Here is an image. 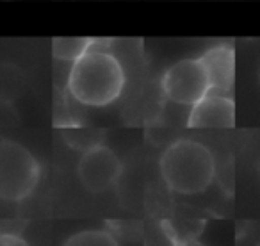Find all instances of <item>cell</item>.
Wrapping results in <instances>:
<instances>
[{
  "label": "cell",
  "instance_id": "6da1fadb",
  "mask_svg": "<svg viewBox=\"0 0 260 246\" xmlns=\"http://www.w3.org/2000/svg\"><path fill=\"white\" fill-rule=\"evenodd\" d=\"M125 68L111 52L100 50L94 45L77 61L66 80V91L77 104L87 107H105L121 97L125 89Z\"/></svg>",
  "mask_w": 260,
  "mask_h": 246
},
{
  "label": "cell",
  "instance_id": "7a4b0ae2",
  "mask_svg": "<svg viewBox=\"0 0 260 246\" xmlns=\"http://www.w3.org/2000/svg\"><path fill=\"white\" fill-rule=\"evenodd\" d=\"M164 184L178 195H198L210 188L216 177V161L205 145L194 139H177L159 159Z\"/></svg>",
  "mask_w": 260,
  "mask_h": 246
},
{
  "label": "cell",
  "instance_id": "3957f363",
  "mask_svg": "<svg viewBox=\"0 0 260 246\" xmlns=\"http://www.w3.org/2000/svg\"><path fill=\"white\" fill-rule=\"evenodd\" d=\"M41 166L34 153L15 139H0V200L20 203L38 188Z\"/></svg>",
  "mask_w": 260,
  "mask_h": 246
},
{
  "label": "cell",
  "instance_id": "277c9868",
  "mask_svg": "<svg viewBox=\"0 0 260 246\" xmlns=\"http://www.w3.org/2000/svg\"><path fill=\"white\" fill-rule=\"evenodd\" d=\"M160 87L168 100L178 105H194L210 91L209 79L200 59H182L164 72Z\"/></svg>",
  "mask_w": 260,
  "mask_h": 246
},
{
  "label": "cell",
  "instance_id": "5b68a950",
  "mask_svg": "<svg viewBox=\"0 0 260 246\" xmlns=\"http://www.w3.org/2000/svg\"><path fill=\"white\" fill-rule=\"evenodd\" d=\"M123 175V163L109 146L96 145L82 152L77 164V177L87 193L100 195L119 180Z\"/></svg>",
  "mask_w": 260,
  "mask_h": 246
},
{
  "label": "cell",
  "instance_id": "8992f818",
  "mask_svg": "<svg viewBox=\"0 0 260 246\" xmlns=\"http://www.w3.org/2000/svg\"><path fill=\"white\" fill-rule=\"evenodd\" d=\"M235 104L228 93L210 89L202 100L191 105L187 116V127L209 129V127H234Z\"/></svg>",
  "mask_w": 260,
  "mask_h": 246
},
{
  "label": "cell",
  "instance_id": "52a82bcc",
  "mask_svg": "<svg viewBox=\"0 0 260 246\" xmlns=\"http://www.w3.org/2000/svg\"><path fill=\"white\" fill-rule=\"evenodd\" d=\"M203 70L209 79V86L212 91L230 95L235 80V50L226 43H219L210 47L200 55Z\"/></svg>",
  "mask_w": 260,
  "mask_h": 246
},
{
  "label": "cell",
  "instance_id": "ba28073f",
  "mask_svg": "<svg viewBox=\"0 0 260 246\" xmlns=\"http://www.w3.org/2000/svg\"><path fill=\"white\" fill-rule=\"evenodd\" d=\"M27 89V77L20 66L0 63V104H15Z\"/></svg>",
  "mask_w": 260,
  "mask_h": 246
},
{
  "label": "cell",
  "instance_id": "9c48e42d",
  "mask_svg": "<svg viewBox=\"0 0 260 246\" xmlns=\"http://www.w3.org/2000/svg\"><path fill=\"white\" fill-rule=\"evenodd\" d=\"M93 38H54L52 41V54L59 61L73 63L82 57L94 45Z\"/></svg>",
  "mask_w": 260,
  "mask_h": 246
},
{
  "label": "cell",
  "instance_id": "30bf717a",
  "mask_svg": "<svg viewBox=\"0 0 260 246\" xmlns=\"http://www.w3.org/2000/svg\"><path fill=\"white\" fill-rule=\"evenodd\" d=\"M62 138L66 139L72 148L86 152L96 145H102V132L93 127H82V125H62Z\"/></svg>",
  "mask_w": 260,
  "mask_h": 246
},
{
  "label": "cell",
  "instance_id": "8fae6325",
  "mask_svg": "<svg viewBox=\"0 0 260 246\" xmlns=\"http://www.w3.org/2000/svg\"><path fill=\"white\" fill-rule=\"evenodd\" d=\"M62 246H121L119 241L107 230L102 228H89L80 230L77 234L70 235Z\"/></svg>",
  "mask_w": 260,
  "mask_h": 246
},
{
  "label": "cell",
  "instance_id": "7c38bea8",
  "mask_svg": "<svg viewBox=\"0 0 260 246\" xmlns=\"http://www.w3.org/2000/svg\"><path fill=\"white\" fill-rule=\"evenodd\" d=\"M0 246H30L22 235L15 232H0Z\"/></svg>",
  "mask_w": 260,
  "mask_h": 246
},
{
  "label": "cell",
  "instance_id": "4fadbf2b",
  "mask_svg": "<svg viewBox=\"0 0 260 246\" xmlns=\"http://www.w3.org/2000/svg\"><path fill=\"white\" fill-rule=\"evenodd\" d=\"M175 246H205L203 242H200L198 239H184V241H177Z\"/></svg>",
  "mask_w": 260,
  "mask_h": 246
},
{
  "label": "cell",
  "instance_id": "5bb4252c",
  "mask_svg": "<svg viewBox=\"0 0 260 246\" xmlns=\"http://www.w3.org/2000/svg\"><path fill=\"white\" fill-rule=\"evenodd\" d=\"M258 84H260V68H258Z\"/></svg>",
  "mask_w": 260,
  "mask_h": 246
},
{
  "label": "cell",
  "instance_id": "9a60e30c",
  "mask_svg": "<svg viewBox=\"0 0 260 246\" xmlns=\"http://www.w3.org/2000/svg\"><path fill=\"white\" fill-rule=\"evenodd\" d=\"M256 246H260V242H258V244H256Z\"/></svg>",
  "mask_w": 260,
  "mask_h": 246
}]
</instances>
